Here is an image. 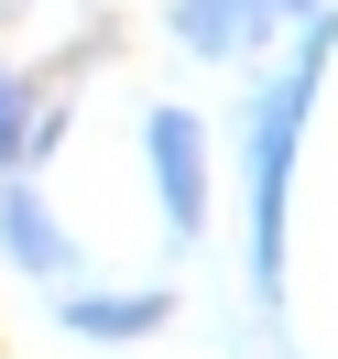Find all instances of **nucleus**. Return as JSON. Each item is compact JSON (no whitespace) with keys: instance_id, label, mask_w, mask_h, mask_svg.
<instances>
[{"instance_id":"423d86ee","label":"nucleus","mask_w":338,"mask_h":359,"mask_svg":"<svg viewBox=\"0 0 338 359\" xmlns=\"http://www.w3.org/2000/svg\"><path fill=\"white\" fill-rule=\"evenodd\" d=\"M0 120H11V76H0Z\"/></svg>"},{"instance_id":"39448f33","label":"nucleus","mask_w":338,"mask_h":359,"mask_svg":"<svg viewBox=\"0 0 338 359\" xmlns=\"http://www.w3.org/2000/svg\"><path fill=\"white\" fill-rule=\"evenodd\" d=\"M251 22H262V0H175V33H186V44H207V55L240 44Z\"/></svg>"},{"instance_id":"20e7f679","label":"nucleus","mask_w":338,"mask_h":359,"mask_svg":"<svg viewBox=\"0 0 338 359\" xmlns=\"http://www.w3.org/2000/svg\"><path fill=\"white\" fill-rule=\"evenodd\" d=\"M66 316L88 337H142V327H164V294H77Z\"/></svg>"},{"instance_id":"7ed1b4c3","label":"nucleus","mask_w":338,"mask_h":359,"mask_svg":"<svg viewBox=\"0 0 338 359\" xmlns=\"http://www.w3.org/2000/svg\"><path fill=\"white\" fill-rule=\"evenodd\" d=\"M0 240H11V262H22V272H66V229L44 218V196H33V185H11V196H0Z\"/></svg>"},{"instance_id":"f03ea898","label":"nucleus","mask_w":338,"mask_h":359,"mask_svg":"<svg viewBox=\"0 0 338 359\" xmlns=\"http://www.w3.org/2000/svg\"><path fill=\"white\" fill-rule=\"evenodd\" d=\"M153 185H164V218L175 229L207 218V142H197L186 109H153Z\"/></svg>"},{"instance_id":"f257e3e1","label":"nucleus","mask_w":338,"mask_h":359,"mask_svg":"<svg viewBox=\"0 0 338 359\" xmlns=\"http://www.w3.org/2000/svg\"><path fill=\"white\" fill-rule=\"evenodd\" d=\"M306 98H316V55L273 88V109H262V294L284 283V185H294V131H306Z\"/></svg>"}]
</instances>
